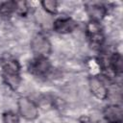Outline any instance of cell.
I'll return each instance as SVG.
<instances>
[{
	"instance_id": "cell-1",
	"label": "cell",
	"mask_w": 123,
	"mask_h": 123,
	"mask_svg": "<svg viewBox=\"0 0 123 123\" xmlns=\"http://www.w3.org/2000/svg\"><path fill=\"white\" fill-rule=\"evenodd\" d=\"M86 34L87 40L89 42V45L93 49H99L105 40V36L103 29L99 22L90 20L86 24Z\"/></svg>"
},
{
	"instance_id": "cell-2",
	"label": "cell",
	"mask_w": 123,
	"mask_h": 123,
	"mask_svg": "<svg viewBox=\"0 0 123 123\" xmlns=\"http://www.w3.org/2000/svg\"><path fill=\"white\" fill-rule=\"evenodd\" d=\"M31 50L37 57H47L51 53V43L42 34H37L31 39Z\"/></svg>"
},
{
	"instance_id": "cell-3",
	"label": "cell",
	"mask_w": 123,
	"mask_h": 123,
	"mask_svg": "<svg viewBox=\"0 0 123 123\" xmlns=\"http://www.w3.org/2000/svg\"><path fill=\"white\" fill-rule=\"evenodd\" d=\"M28 69L37 77H45L51 71V62L47 57H36L29 62Z\"/></svg>"
},
{
	"instance_id": "cell-4",
	"label": "cell",
	"mask_w": 123,
	"mask_h": 123,
	"mask_svg": "<svg viewBox=\"0 0 123 123\" xmlns=\"http://www.w3.org/2000/svg\"><path fill=\"white\" fill-rule=\"evenodd\" d=\"M18 111L26 120H35L38 116L37 106L28 97H20L17 101Z\"/></svg>"
},
{
	"instance_id": "cell-5",
	"label": "cell",
	"mask_w": 123,
	"mask_h": 123,
	"mask_svg": "<svg viewBox=\"0 0 123 123\" xmlns=\"http://www.w3.org/2000/svg\"><path fill=\"white\" fill-rule=\"evenodd\" d=\"M88 86L91 93L99 100H105L108 97V88L105 85V82L96 77L92 76L88 79Z\"/></svg>"
},
{
	"instance_id": "cell-6",
	"label": "cell",
	"mask_w": 123,
	"mask_h": 123,
	"mask_svg": "<svg viewBox=\"0 0 123 123\" xmlns=\"http://www.w3.org/2000/svg\"><path fill=\"white\" fill-rule=\"evenodd\" d=\"M77 27V22L70 17H62L54 21L53 29L59 34H68L73 32Z\"/></svg>"
},
{
	"instance_id": "cell-7",
	"label": "cell",
	"mask_w": 123,
	"mask_h": 123,
	"mask_svg": "<svg viewBox=\"0 0 123 123\" xmlns=\"http://www.w3.org/2000/svg\"><path fill=\"white\" fill-rule=\"evenodd\" d=\"M87 14L90 17V20L99 22L107 13L106 7L99 2H88L86 4Z\"/></svg>"
},
{
	"instance_id": "cell-8",
	"label": "cell",
	"mask_w": 123,
	"mask_h": 123,
	"mask_svg": "<svg viewBox=\"0 0 123 123\" xmlns=\"http://www.w3.org/2000/svg\"><path fill=\"white\" fill-rule=\"evenodd\" d=\"M104 117L108 123H122V108L119 105H109L103 111Z\"/></svg>"
},
{
	"instance_id": "cell-9",
	"label": "cell",
	"mask_w": 123,
	"mask_h": 123,
	"mask_svg": "<svg viewBox=\"0 0 123 123\" xmlns=\"http://www.w3.org/2000/svg\"><path fill=\"white\" fill-rule=\"evenodd\" d=\"M3 73H11V74H19L20 65L18 62L14 59H7L2 63Z\"/></svg>"
},
{
	"instance_id": "cell-10",
	"label": "cell",
	"mask_w": 123,
	"mask_h": 123,
	"mask_svg": "<svg viewBox=\"0 0 123 123\" xmlns=\"http://www.w3.org/2000/svg\"><path fill=\"white\" fill-rule=\"evenodd\" d=\"M3 80L6 85L12 89L15 90L20 85V74H11V73H2Z\"/></svg>"
},
{
	"instance_id": "cell-11",
	"label": "cell",
	"mask_w": 123,
	"mask_h": 123,
	"mask_svg": "<svg viewBox=\"0 0 123 123\" xmlns=\"http://www.w3.org/2000/svg\"><path fill=\"white\" fill-rule=\"evenodd\" d=\"M13 12H15V1H7L0 5V14L2 16L8 17Z\"/></svg>"
},
{
	"instance_id": "cell-12",
	"label": "cell",
	"mask_w": 123,
	"mask_h": 123,
	"mask_svg": "<svg viewBox=\"0 0 123 123\" xmlns=\"http://www.w3.org/2000/svg\"><path fill=\"white\" fill-rule=\"evenodd\" d=\"M42 8L49 13L55 14L58 12V2L55 0H44L41 2Z\"/></svg>"
},
{
	"instance_id": "cell-13",
	"label": "cell",
	"mask_w": 123,
	"mask_h": 123,
	"mask_svg": "<svg viewBox=\"0 0 123 123\" xmlns=\"http://www.w3.org/2000/svg\"><path fill=\"white\" fill-rule=\"evenodd\" d=\"M3 122L4 123H18L19 122V117L17 113L13 111H6L3 113Z\"/></svg>"
},
{
	"instance_id": "cell-14",
	"label": "cell",
	"mask_w": 123,
	"mask_h": 123,
	"mask_svg": "<svg viewBox=\"0 0 123 123\" xmlns=\"http://www.w3.org/2000/svg\"><path fill=\"white\" fill-rule=\"evenodd\" d=\"M28 5L25 1H15V13L24 16L28 12Z\"/></svg>"
},
{
	"instance_id": "cell-15",
	"label": "cell",
	"mask_w": 123,
	"mask_h": 123,
	"mask_svg": "<svg viewBox=\"0 0 123 123\" xmlns=\"http://www.w3.org/2000/svg\"><path fill=\"white\" fill-rule=\"evenodd\" d=\"M80 123H92L90 118L87 116H82L80 118Z\"/></svg>"
}]
</instances>
